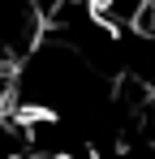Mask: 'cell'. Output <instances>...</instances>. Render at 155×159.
Wrapping results in <instances>:
<instances>
[{"label": "cell", "instance_id": "cell-1", "mask_svg": "<svg viewBox=\"0 0 155 159\" xmlns=\"http://www.w3.org/2000/svg\"><path fill=\"white\" fill-rule=\"evenodd\" d=\"M43 34V4L39 0H0V60L17 65Z\"/></svg>", "mask_w": 155, "mask_h": 159}, {"label": "cell", "instance_id": "cell-2", "mask_svg": "<svg viewBox=\"0 0 155 159\" xmlns=\"http://www.w3.org/2000/svg\"><path fill=\"white\" fill-rule=\"evenodd\" d=\"M43 4H52V0H43Z\"/></svg>", "mask_w": 155, "mask_h": 159}]
</instances>
